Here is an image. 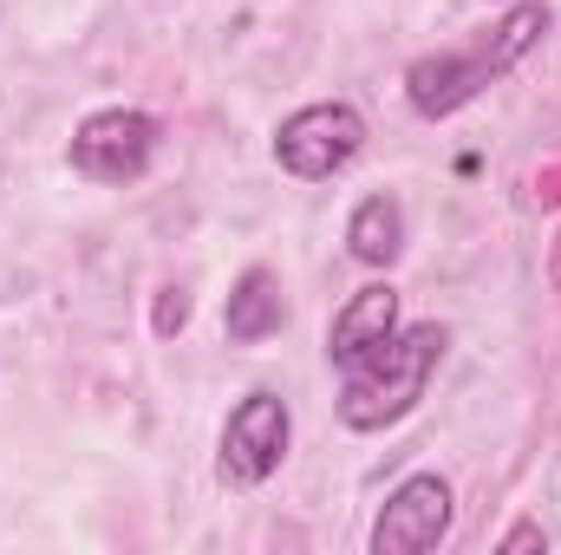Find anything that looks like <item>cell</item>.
Masks as SVG:
<instances>
[{"label":"cell","instance_id":"7c38bea8","mask_svg":"<svg viewBox=\"0 0 561 555\" xmlns=\"http://www.w3.org/2000/svg\"><path fill=\"white\" fill-rule=\"evenodd\" d=\"M549 281L561 287V242H556V262H549Z\"/></svg>","mask_w":561,"mask_h":555},{"label":"cell","instance_id":"30bf717a","mask_svg":"<svg viewBox=\"0 0 561 555\" xmlns=\"http://www.w3.org/2000/svg\"><path fill=\"white\" fill-rule=\"evenodd\" d=\"M183 320H190V294L183 287H163L157 294V333H176Z\"/></svg>","mask_w":561,"mask_h":555},{"label":"cell","instance_id":"9c48e42d","mask_svg":"<svg viewBox=\"0 0 561 555\" xmlns=\"http://www.w3.org/2000/svg\"><path fill=\"white\" fill-rule=\"evenodd\" d=\"M399 249H405V209H399V196H366L353 209V223H346V256L366 262V269H392Z\"/></svg>","mask_w":561,"mask_h":555},{"label":"cell","instance_id":"3957f363","mask_svg":"<svg viewBox=\"0 0 561 555\" xmlns=\"http://www.w3.org/2000/svg\"><path fill=\"white\" fill-rule=\"evenodd\" d=\"M366 144V118L346 105V99H327V105H300L294 118H280L275 132V157L287 177L300 183H320L333 170H346Z\"/></svg>","mask_w":561,"mask_h":555},{"label":"cell","instance_id":"52a82bcc","mask_svg":"<svg viewBox=\"0 0 561 555\" xmlns=\"http://www.w3.org/2000/svg\"><path fill=\"white\" fill-rule=\"evenodd\" d=\"M399 333V294L386 287V281H373V287H359L340 314H333V327H327V360L333 366H359L373 347H386Z\"/></svg>","mask_w":561,"mask_h":555},{"label":"cell","instance_id":"277c9868","mask_svg":"<svg viewBox=\"0 0 561 555\" xmlns=\"http://www.w3.org/2000/svg\"><path fill=\"white\" fill-rule=\"evenodd\" d=\"M150 150H157V118L131 105H105L72 132V170L92 183H131L144 177Z\"/></svg>","mask_w":561,"mask_h":555},{"label":"cell","instance_id":"8fae6325","mask_svg":"<svg viewBox=\"0 0 561 555\" xmlns=\"http://www.w3.org/2000/svg\"><path fill=\"white\" fill-rule=\"evenodd\" d=\"M523 550H549V536H542L536 523H516V530L503 536V555H523Z\"/></svg>","mask_w":561,"mask_h":555},{"label":"cell","instance_id":"5b68a950","mask_svg":"<svg viewBox=\"0 0 561 555\" xmlns=\"http://www.w3.org/2000/svg\"><path fill=\"white\" fill-rule=\"evenodd\" d=\"M287 438H294V418H287V399L275 393H249L229 424H222V477L229 484H268L287 457Z\"/></svg>","mask_w":561,"mask_h":555},{"label":"cell","instance_id":"6da1fadb","mask_svg":"<svg viewBox=\"0 0 561 555\" xmlns=\"http://www.w3.org/2000/svg\"><path fill=\"white\" fill-rule=\"evenodd\" d=\"M542 33H549V7H542V0H523V7H510V20H503L483 46L412 59V72H405L412 112H419V118H450V112H463V105H470L483 86H496L516 59H529V46H536Z\"/></svg>","mask_w":561,"mask_h":555},{"label":"cell","instance_id":"7a4b0ae2","mask_svg":"<svg viewBox=\"0 0 561 555\" xmlns=\"http://www.w3.org/2000/svg\"><path fill=\"white\" fill-rule=\"evenodd\" d=\"M444 347H450V333H444L437 320H419V327L392 333L386 347H373L359 366H346L340 418H346L353 431H386V424H399V418L424 399V386H431Z\"/></svg>","mask_w":561,"mask_h":555},{"label":"cell","instance_id":"ba28073f","mask_svg":"<svg viewBox=\"0 0 561 555\" xmlns=\"http://www.w3.org/2000/svg\"><path fill=\"white\" fill-rule=\"evenodd\" d=\"M287 327V294H280V281L268 269H249V275L236 281V294H229V307H222V333L236 340V347H255V340H268Z\"/></svg>","mask_w":561,"mask_h":555},{"label":"cell","instance_id":"8992f818","mask_svg":"<svg viewBox=\"0 0 561 555\" xmlns=\"http://www.w3.org/2000/svg\"><path fill=\"white\" fill-rule=\"evenodd\" d=\"M444 536H450V484L437 471H419L386 497L373 523V555H424Z\"/></svg>","mask_w":561,"mask_h":555}]
</instances>
